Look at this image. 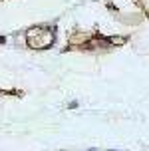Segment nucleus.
I'll return each mask as SVG.
<instances>
[{
	"label": "nucleus",
	"instance_id": "2",
	"mask_svg": "<svg viewBox=\"0 0 149 151\" xmlns=\"http://www.w3.org/2000/svg\"><path fill=\"white\" fill-rule=\"evenodd\" d=\"M0 2H2V0H0Z\"/></svg>",
	"mask_w": 149,
	"mask_h": 151
},
{
	"label": "nucleus",
	"instance_id": "1",
	"mask_svg": "<svg viewBox=\"0 0 149 151\" xmlns=\"http://www.w3.org/2000/svg\"><path fill=\"white\" fill-rule=\"evenodd\" d=\"M26 44L32 50H46L54 44V30L46 26H34L26 32Z\"/></svg>",
	"mask_w": 149,
	"mask_h": 151
}]
</instances>
